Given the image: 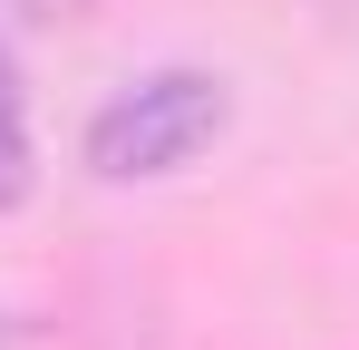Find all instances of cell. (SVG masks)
<instances>
[{
    "label": "cell",
    "mask_w": 359,
    "mask_h": 350,
    "mask_svg": "<svg viewBox=\"0 0 359 350\" xmlns=\"http://www.w3.org/2000/svg\"><path fill=\"white\" fill-rule=\"evenodd\" d=\"M29 185V117H20V88H10V58H0V205Z\"/></svg>",
    "instance_id": "2"
},
{
    "label": "cell",
    "mask_w": 359,
    "mask_h": 350,
    "mask_svg": "<svg viewBox=\"0 0 359 350\" xmlns=\"http://www.w3.org/2000/svg\"><path fill=\"white\" fill-rule=\"evenodd\" d=\"M224 136V78H204V68H156V78H136L117 88L107 108L88 117V166L97 175H175L184 156H204Z\"/></svg>",
    "instance_id": "1"
},
{
    "label": "cell",
    "mask_w": 359,
    "mask_h": 350,
    "mask_svg": "<svg viewBox=\"0 0 359 350\" xmlns=\"http://www.w3.org/2000/svg\"><path fill=\"white\" fill-rule=\"evenodd\" d=\"M29 20H78V10H97V0H20Z\"/></svg>",
    "instance_id": "3"
}]
</instances>
